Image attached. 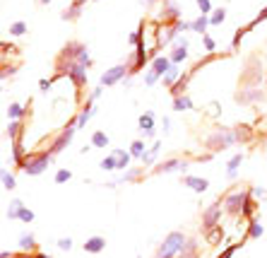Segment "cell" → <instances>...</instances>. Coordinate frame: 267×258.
<instances>
[{
  "label": "cell",
  "instance_id": "3957f363",
  "mask_svg": "<svg viewBox=\"0 0 267 258\" xmlns=\"http://www.w3.org/2000/svg\"><path fill=\"white\" fill-rule=\"evenodd\" d=\"M248 201V196L246 193H231V196H226V210L229 212H243V205Z\"/></svg>",
  "mask_w": 267,
  "mask_h": 258
},
{
  "label": "cell",
  "instance_id": "2e32d148",
  "mask_svg": "<svg viewBox=\"0 0 267 258\" xmlns=\"http://www.w3.org/2000/svg\"><path fill=\"white\" fill-rule=\"evenodd\" d=\"M91 145H94V148H106V145H108V135H106V133H101V130H96V133L91 135Z\"/></svg>",
  "mask_w": 267,
  "mask_h": 258
},
{
  "label": "cell",
  "instance_id": "9c48e42d",
  "mask_svg": "<svg viewBox=\"0 0 267 258\" xmlns=\"http://www.w3.org/2000/svg\"><path fill=\"white\" fill-rule=\"evenodd\" d=\"M185 162H180V159H171V162H166V164L157 166V171H185Z\"/></svg>",
  "mask_w": 267,
  "mask_h": 258
},
{
  "label": "cell",
  "instance_id": "277c9868",
  "mask_svg": "<svg viewBox=\"0 0 267 258\" xmlns=\"http://www.w3.org/2000/svg\"><path fill=\"white\" fill-rule=\"evenodd\" d=\"M123 75H125V65H116V68H111L108 73L101 75V85H104V87H108V85L118 82V80H121Z\"/></svg>",
  "mask_w": 267,
  "mask_h": 258
},
{
  "label": "cell",
  "instance_id": "5bb4252c",
  "mask_svg": "<svg viewBox=\"0 0 267 258\" xmlns=\"http://www.w3.org/2000/svg\"><path fill=\"white\" fill-rule=\"evenodd\" d=\"M113 157H116V162H118V169H125V166L130 164V155H128L125 150H113Z\"/></svg>",
  "mask_w": 267,
  "mask_h": 258
},
{
  "label": "cell",
  "instance_id": "ee69618b",
  "mask_svg": "<svg viewBox=\"0 0 267 258\" xmlns=\"http://www.w3.org/2000/svg\"><path fill=\"white\" fill-rule=\"evenodd\" d=\"M41 2H48V0H41Z\"/></svg>",
  "mask_w": 267,
  "mask_h": 258
},
{
  "label": "cell",
  "instance_id": "d4e9b609",
  "mask_svg": "<svg viewBox=\"0 0 267 258\" xmlns=\"http://www.w3.org/2000/svg\"><path fill=\"white\" fill-rule=\"evenodd\" d=\"M207 24H210V19L202 15V17H197L195 22H193V29H195V32H205V27H207Z\"/></svg>",
  "mask_w": 267,
  "mask_h": 258
},
{
  "label": "cell",
  "instance_id": "44dd1931",
  "mask_svg": "<svg viewBox=\"0 0 267 258\" xmlns=\"http://www.w3.org/2000/svg\"><path fill=\"white\" fill-rule=\"evenodd\" d=\"M101 169H106V171H113V169H118V162H116V157H113V155H108L106 159H101Z\"/></svg>",
  "mask_w": 267,
  "mask_h": 258
},
{
  "label": "cell",
  "instance_id": "f1b7e54d",
  "mask_svg": "<svg viewBox=\"0 0 267 258\" xmlns=\"http://www.w3.org/2000/svg\"><path fill=\"white\" fill-rule=\"evenodd\" d=\"M157 152H159V145H154V148H152V150H149V152H147V155L142 157L144 164H152V162H154V157H157Z\"/></svg>",
  "mask_w": 267,
  "mask_h": 258
},
{
  "label": "cell",
  "instance_id": "ffe728a7",
  "mask_svg": "<svg viewBox=\"0 0 267 258\" xmlns=\"http://www.w3.org/2000/svg\"><path fill=\"white\" fill-rule=\"evenodd\" d=\"M130 155H133V157H144V143L142 140H135V143H133Z\"/></svg>",
  "mask_w": 267,
  "mask_h": 258
},
{
  "label": "cell",
  "instance_id": "7c38bea8",
  "mask_svg": "<svg viewBox=\"0 0 267 258\" xmlns=\"http://www.w3.org/2000/svg\"><path fill=\"white\" fill-rule=\"evenodd\" d=\"M22 207H24V203L15 198V201L10 203V207H7V220H19V212H22Z\"/></svg>",
  "mask_w": 267,
  "mask_h": 258
},
{
  "label": "cell",
  "instance_id": "4fadbf2b",
  "mask_svg": "<svg viewBox=\"0 0 267 258\" xmlns=\"http://www.w3.org/2000/svg\"><path fill=\"white\" fill-rule=\"evenodd\" d=\"M169 70H171V63H169V58H157V60H154V73L157 75H166L169 73Z\"/></svg>",
  "mask_w": 267,
  "mask_h": 258
},
{
  "label": "cell",
  "instance_id": "4dcf8cb0",
  "mask_svg": "<svg viewBox=\"0 0 267 258\" xmlns=\"http://www.w3.org/2000/svg\"><path fill=\"white\" fill-rule=\"evenodd\" d=\"M135 179H137V169H130V171H125L123 179H121L118 184H125V181H135Z\"/></svg>",
  "mask_w": 267,
  "mask_h": 258
},
{
  "label": "cell",
  "instance_id": "6da1fadb",
  "mask_svg": "<svg viewBox=\"0 0 267 258\" xmlns=\"http://www.w3.org/2000/svg\"><path fill=\"white\" fill-rule=\"evenodd\" d=\"M188 244V239L180 234V232H171L166 239H164V244L159 246V251H157V258H174L176 254H180L183 251V246Z\"/></svg>",
  "mask_w": 267,
  "mask_h": 258
},
{
  "label": "cell",
  "instance_id": "30bf717a",
  "mask_svg": "<svg viewBox=\"0 0 267 258\" xmlns=\"http://www.w3.org/2000/svg\"><path fill=\"white\" fill-rule=\"evenodd\" d=\"M70 138H72V128H68L58 140H55V145L51 148V155H55V152H60V150L65 148V143H70Z\"/></svg>",
  "mask_w": 267,
  "mask_h": 258
},
{
  "label": "cell",
  "instance_id": "484cf974",
  "mask_svg": "<svg viewBox=\"0 0 267 258\" xmlns=\"http://www.w3.org/2000/svg\"><path fill=\"white\" fill-rule=\"evenodd\" d=\"M263 232H265V229H263V224H258V222H250V237H253V239L263 237Z\"/></svg>",
  "mask_w": 267,
  "mask_h": 258
},
{
  "label": "cell",
  "instance_id": "9a60e30c",
  "mask_svg": "<svg viewBox=\"0 0 267 258\" xmlns=\"http://www.w3.org/2000/svg\"><path fill=\"white\" fill-rule=\"evenodd\" d=\"M178 256H180V258H197V244H195V241H188Z\"/></svg>",
  "mask_w": 267,
  "mask_h": 258
},
{
  "label": "cell",
  "instance_id": "8992f818",
  "mask_svg": "<svg viewBox=\"0 0 267 258\" xmlns=\"http://www.w3.org/2000/svg\"><path fill=\"white\" fill-rule=\"evenodd\" d=\"M219 212H222V207L214 203L207 212H205V217H202V222H205V229H214L217 227V220H219Z\"/></svg>",
  "mask_w": 267,
  "mask_h": 258
},
{
  "label": "cell",
  "instance_id": "7bdbcfd3",
  "mask_svg": "<svg viewBox=\"0 0 267 258\" xmlns=\"http://www.w3.org/2000/svg\"><path fill=\"white\" fill-rule=\"evenodd\" d=\"M19 258H32V256H19Z\"/></svg>",
  "mask_w": 267,
  "mask_h": 258
},
{
  "label": "cell",
  "instance_id": "f546056e",
  "mask_svg": "<svg viewBox=\"0 0 267 258\" xmlns=\"http://www.w3.org/2000/svg\"><path fill=\"white\" fill-rule=\"evenodd\" d=\"M24 29H27V24H24V22H15V24L10 27V32H12L15 37H22V34H24Z\"/></svg>",
  "mask_w": 267,
  "mask_h": 258
},
{
  "label": "cell",
  "instance_id": "cb8c5ba5",
  "mask_svg": "<svg viewBox=\"0 0 267 258\" xmlns=\"http://www.w3.org/2000/svg\"><path fill=\"white\" fill-rule=\"evenodd\" d=\"M91 113H94V106H89V109H85L82 113H80V118H77V128L87 123V121H89V116H91Z\"/></svg>",
  "mask_w": 267,
  "mask_h": 258
},
{
  "label": "cell",
  "instance_id": "8d00e7d4",
  "mask_svg": "<svg viewBox=\"0 0 267 258\" xmlns=\"http://www.w3.org/2000/svg\"><path fill=\"white\" fill-rule=\"evenodd\" d=\"M10 116H12V118L22 116V106H19V104H12V106H10Z\"/></svg>",
  "mask_w": 267,
  "mask_h": 258
},
{
  "label": "cell",
  "instance_id": "f35d334b",
  "mask_svg": "<svg viewBox=\"0 0 267 258\" xmlns=\"http://www.w3.org/2000/svg\"><path fill=\"white\" fill-rule=\"evenodd\" d=\"M236 249H238V246H229V249H226V251H224V254H222V256H219V258H231V256H233V251H236Z\"/></svg>",
  "mask_w": 267,
  "mask_h": 258
},
{
  "label": "cell",
  "instance_id": "ba28073f",
  "mask_svg": "<svg viewBox=\"0 0 267 258\" xmlns=\"http://www.w3.org/2000/svg\"><path fill=\"white\" fill-rule=\"evenodd\" d=\"M68 73H70L72 77H75V80L80 82V85H82V82L87 80V73H85V65H82V63H70V68H68Z\"/></svg>",
  "mask_w": 267,
  "mask_h": 258
},
{
  "label": "cell",
  "instance_id": "1f68e13d",
  "mask_svg": "<svg viewBox=\"0 0 267 258\" xmlns=\"http://www.w3.org/2000/svg\"><path fill=\"white\" fill-rule=\"evenodd\" d=\"M224 17H226V12H224V10H217L210 22H212V24H222V22H224Z\"/></svg>",
  "mask_w": 267,
  "mask_h": 258
},
{
  "label": "cell",
  "instance_id": "52a82bcc",
  "mask_svg": "<svg viewBox=\"0 0 267 258\" xmlns=\"http://www.w3.org/2000/svg\"><path fill=\"white\" fill-rule=\"evenodd\" d=\"M183 184L188 186V188H193V191H197V193H205V191H207V181H205V179H197V176H185V179H183Z\"/></svg>",
  "mask_w": 267,
  "mask_h": 258
},
{
  "label": "cell",
  "instance_id": "d6986e66",
  "mask_svg": "<svg viewBox=\"0 0 267 258\" xmlns=\"http://www.w3.org/2000/svg\"><path fill=\"white\" fill-rule=\"evenodd\" d=\"M193 104H190V99L188 97H176V102H174V109L176 111H183V109H190Z\"/></svg>",
  "mask_w": 267,
  "mask_h": 258
},
{
  "label": "cell",
  "instance_id": "5b68a950",
  "mask_svg": "<svg viewBox=\"0 0 267 258\" xmlns=\"http://www.w3.org/2000/svg\"><path fill=\"white\" fill-rule=\"evenodd\" d=\"M106 249V239L104 237H91V239L85 241V251L87 254H101Z\"/></svg>",
  "mask_w": 267,
  "mask_h": 258
},
{
  "label": "cell",
  "instance_id": "60d3db41",
  "mask_svg": "<svg viewBox=\"0 0 267 258\" xmlns=\"http://www.w3.org/2000/svg\"><path fill=\"white\" fill-rule=\"evenodd\" d=\"M205 46H207V51H214V41L210 37H205Z\"/></svg>",
  "mask_w": 267,
  "mask_h": 258
},
{
  "label": "cell",
  "instance_id": "d590c367",
  "mask_svg": "<svg viewBox=\"0 0 267 258\" xmlns=\"http://www.w3.org/2000/svg\"><path fill=\"white\" fill-rule=\"evenodd\" d=\"M197 5H200V10H202V15H207L212 7H210V0H197Z\"/></svg>",
  "mask_w": 267,
  "mask_h": 258
},
{
  "label": "cell",
  "instance_id": "4316f807",
  "mask_svg": "<svg viewBox=\"0 0 267 258\" xmlns=\"http://www.w3.org/2000/svg\"><path fill=\"white\" fill-rule=\"evenodd\" d=\"M2 186H5L7 191H12V188H15V176L7 174V171H2Z\"/></svg>",
  "mask_w": 267,
  "mask_h": 258
},
{
  "label": "cell",
  "instance_id": "83f0119b",
  "mask_svg": "<svg viewBox=\"0 0 267 258\" xmlns=\"http://www.w3.org/2000/svg\"><path fill=\"white\" fill-rule=\"evenodd\" d=\"M75 53H77V60H80L82 65H89V53L82 49V46H77V51H75Z\"/></svg>",
  "mask_w": 267,
  "mask_h": 258
},
{
  "label": "cell",
  "instance_id": "7402d4cb",
  "mask_svg": "<svg viewBox=\"0 0 267 258\" xmlns=\"http://www.w3.org/2000/svg\"><path fill=\"white\" fill-rule=\"evenodd\" d=\"M140 128H142L144 133H154V130H152V113H144L142 118H140Z\"/></svg>",
  "mask_w": 267,
  "mask_h": 258
},
{
  "label": "cell",
  "instance_id": "7a4b0ae2",
  "mask_svg": "<svg viewBox=\"0 0 267 258\" xmlns=\"http://www.w3.org/2000/svg\"><path fill=\"white\" fill-rule=\"evenodd\" d=\"M48 164H51V152H48V155H39V157L27 159V164H22V169H24L29 176H39Z\"/></svg>",
  "mask_w": 267,
  "mask_h": 258
},
{
  "label": "cell",
  "instance_id": "603a6c76",
  "mask_svg": "<svg viewBox=\"0 0 267 258\" xmlns=\"http://www.w3.org/2000/svg\"><path fill=\"white\" fill-rule=\"evenodd\" d=\"M72 174L68 171V169H60L58 174H55V184H65V181H70Z\"/></svg>",
  "mask_w": 267,
  "mask_h": 258
},
{
  "label": "cell",
  "instance_id": "836d02e7",
  "mask_svg": "<svg viewBox=\"0 0 267 258\" xmlns=\"http://www.w3.org/2000/svg\"><path fill=\"white\" fill-rule=\"evenodd\" d=\"M58 249L70 251V249H72V239H70V237H68V239H58Z\"/></svg>",
  "mask_w": 267,
  "mask_h": 258
},
{
  "label": "cell",
  "instance_id": "ac0fdd59",
  "mask_svg": "<svg viewBox=\"0 0 267 258\" xmlns=\"http://www.w3.org/2000/svg\"><path fill=\"white\" fill-rule=\"evenodd\" d=\"M241 162H243V157H241V155H236L231 162H229V169H226L229 179H233V176H236V169H238V164H241Z\"/></svg>",
  "mask_w": 267,
  "mask_h": 258
},
{
  "label": "cell",
  "instance_id": "b9f144b4",
  "mask_svg": "<svg viewBox=\"0 0 267 258\" xmlns=\"http://www.w3.org/2000/svg\"><path fill=\"white\" fill-rule=\"evenodd\" d=\"M36 258H51V256H44V254H39V256H36Z\"/></svg>",
  "mask_w": 267,
  "mask_h": 258
},
{
  "label": "cell",
  "instance_id": "74e56055",
  "mask_svg": "<svg viewBox=\"0 0 267 258\" xmlns=\"http://www.w3.org/2000/svg\"><path fill=\"white\" fill-rule=\"evenodd\" d=\"M157 77H159V75H157L154 70H152V73H147V77H144V82H147V85H154V82H157Z\"/></svg>",
  "mask_w": 267,
  "mask_h": 258
},
{
  "label": "cell",
  "instance_id": "d6a6232c",
  "mask_svg": "<svg viewBox=\"0 0 267 258\" xmlns=\"http://www.w3.org/2000/svg\"><path fill=\"white\" fill-rule=\"evenodd\" d=\"M19 220H22V222H32V220H34V212H32V210H27V207H22Z\"/></svg>",
  "mask_w": 267,
  "mask_h": 258
},
{
  "label": "cell",
  "instance_id": "8fae6325",
  "mask_svg": "<svg viewBox=\"0 0 267 258\" xmlns=\"http://www.w3.org/2000/svg\"><path fill=\"white\" fill-rule=\"evenodd\" d=\"M19 249H22V251H34L36 249L34 234H22V237H19Z\"/></svg>",
  "mask_w": 267,
  "mask_h": 258
},
{
  "label": "cell",
  "instance_id": "e0dca14e",
  "mask_svg": "<svg viewBox=\"0 0 267 258\" xmlns=\"http://www.w3.org/2000/svg\"><path fill=\"white\" fill-rule=\"evenodd\" d=\"M185 46H188V44H185V39H180V46H178L176 51H174V55H171V60H183V58H185V55H188V51H185Z\"/></svg>",
  "mask_w": 267,
  "mask_h": 258
},
{
  "label": "cell",
  "instance_id": "ab89813d",
  "mask_svg": "<svg viewBox=\"0 0 267 258\" xmlns=\"http://www.w3.org/2000/svg\"><path fill=\"white\" fill-rule=\"evenodd\" d=\"M17 130H19V123H12V126L7 128V133H10V138H15V135H17Z\"/></svg>",
  "mask_w": 267,
  "mask_h": 258
},
{
  "label": "cell",
  "instance_id": "e575fe53",
  "mask_svg": "<svg viewBox=\"0 0 267 258\" xmlns=\"http://www.w3.org/2000/svg\"><path fill=\"white\" fill-rule=\"evenodd\" d=\"M176 75H178V68H171V70L166 73V77H164V82H166V85H171V82L176 80Z\"/></svg>",
  "mask_w": 267,
  "mask_h": 258
}]
</instances>
